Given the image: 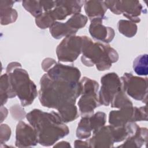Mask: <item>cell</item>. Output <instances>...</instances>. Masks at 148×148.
I'll use <instances>...</instances> for the list:
<instances>
[{
    "instance_id": "cell-4",
    "label": "cell",
    "mask_w": 148,
    "mask_h": 148,
    "mask_svg": "<svg viewBox=\"0 0 148 148\" xmlns=\"http://www.w3.org/2000/svg\"><path fill=\"white\" fill-rule=\"evenodd\" d=\"M8 82L13 97L19 98L22 106L31 105L38 95L36 85L18 62H11L6 68Z\"/></svg>"
},
{
    "instance_id": "cell-24",
    "label": "cell",
    "mask_w": 148,
    "mask_h": 148,
    "mask_svg": "<svg viewBox=\"0 0 148 148\" xmlns=\"http://www.w3.org/2000/svg\"><path fill=\"white\" fill-rule=\"evenodd\" d=\"M75 147H89L88 141H82L80 140H76L75 142Z\"/></svg>"
},
{
    "instance_id": "cell-1",
    "label": "cell",
    "mask_w": 148,
    "mask_h": 148,
    "mask_svg": "<svg viewBox=\"0 0 148 148\" xmlns=\"http://www.w3.org/2000/svg\"><path fill=\"white\" fill-rule=\"evenodd\" d=\"M42 66L46 73L40 81L39 99L41 105L58 112L75 105L82 92L81 73L78 68L57 63L50 58L45 59Z\"/></svg>"
},
{
    "instance_id": "cell-21",
    "label": "cell",
    "mask_w": 148,
    "mask_h": 148,
    "mask_svg": "<svg viewBox=\"0 0 148 148\" xmlns=\"http://www.w3.org/2000/svg\"><path fill=\"white\" fill-rule=\"evenodd\" d=\"M147 54H141L136 57L133 62L134 72L140 76H147L148 73Z\"/></svg>"
},
{
    "instance_id": "cell-10",
    "label": "cell",
    "mask_w": 148,
    "mask_h": 148,
    "mask_svg": "<svg viewBox=\"0 0 148 148\" xmlns=\"http://www.w3.org/2000/svg\"><path fill=\"white\" fill-rule=\"evenodd\" d=\"M82 36H68L58 45L56 53L58 60L62 62H73L82 53Z\"/></svg>"
},
{
    "instance_id": "cell-7",
    "label": "cell",
    "mask_w": 148,
    "mask_h": 148,
    "mask_svg": "<svg viewBox=\"0 0 148 148\" xmlns=\"http://www.w3.org/2000/svg\"><path fill=\"white\" fill-rule=\"evenodd\" d=\"M123 90L135 100L146 103L147 101V78L124 73L120 78Z\"/></svg>"
},
{
    "instance_id": "cell-6",
    "label": "cell",
    "mask_w": 148,
    "mask_h": 148,
    "mask_svg": "<svg viewBox=\"0 0 148 148\" xmlns=\"http://www.w3.org/2000/svg\"><path fill=\"white\" fill-rule=\"evenodd\" d=\"M146 106L139 108L128 106L120 108L119 110H112L109 113V123L113 127H120L135 121H147Z\"/></svg>"
},
{
    "instance_id": "cell-20",
    "label": "cell",
    "mask_w": 148,
    "mask_h": 148,
    "mask_svg": "<svg viewBox=\"0 0 148 148\" xmlns=\"http://www.w3.org/2000/svg\"><path fill=\"white\" fill-rule=\"evenodd\" d=\"M117 28L120 33L128 38H132L136 34L138 27L131 21L120 20L118 22Z\"/></svg>"
},
{
    "instance_id": "cell-18",
    "label": "cell",
    "mask_w": 148,
    "mask_h": 148,
    "mask_svg": "<svg viewBox=\"0 0 148 148\" xmlns=\"http://www.w3.org/2000/svg\"><path fill=\"white\" fill-rule=\"evenodd\" d=\"M5 5L1 4V8H4L3 9H1V14H4V16L1 17V24L3 25H6L14 22L17 17V12L15 9L12 8L13 4L15 2L14 1H3Z\"/></svg>"
},
{
    "instance_id": "cell-14",
    "label": "cell",
    "mask_w": 148,
    "mask_h": 148,
    "mask_svg": "<svg viewBox=\"0 0 148 148\" xmlns=\"http://www.w3.org/2000/svg\"><path fill=\"white\" fill-rule=\"evenodd\" d=\"M88 141L90 147H113L115 143L113 127L110 125L102 127Z\"/></svg>"
},
{
    "instance_id": "cell-13",
    "label": "cell",
    "mask_w": 148,
    "mask_h": 148,
    "mask_svg": "<svg viewBox=\"0 0 148 148\" xmlns=\"http://www.w3.org/2000/svg\"><path fill=\"white\" fill-rule=\"evenodd\" d=\"M38 139L35 129L23 121L16 127V142L17 147H31L36 145Z\"/></svg>"
},
{
    "instance_id": "cell-8",
    "label": "cell",
    "mask_w": 148,
    "mask_h": 148,
    "mask_svg": "<svg viewBox=\"0 0 148 148\" xmlns=\"http://www.w3.org/2000/svg\"><path fill=\"white\" fill-rule=\"evenodd\" d=\"M108 9L116 14H123L131 21L137 23L139 16L143 12V6L138 1H104Z\"/></svg>"
},
{
    "instance_id": "cell-25",
    "label": "cell",
    "mask_w": 148,
    "mask_h": 148,
    "mask_svg": "<svg viewBox=\"0 0 148 148\" xmlns=\"http://www.w3.org/2000/svg\"><path fill=\"white\" fill-rule=\"evenodd\" d=\"M54 147H71L69 143L65 141H61L59 143H58L57 145H55Z\"/></svg>"
},
{
    "instance_id": "cell-9",
    "label": "cell",
    "mask_w": 148,
    "mask_h": 148,
    "mask_svg": "<svg viewBox=\"0 0 148 148\" xmlns=\"http://www.w3.org/2000/svg\"><path fill=\"white\" fill-rule=\"evenodd\" d=\"M87 17L80 13L73 14L66 23L55 21L50 27L53 37L58 39L64 36L75 35L79 29L84 27Z\"/></svg>"
},
{
    "instance_id": "cell-3",
    "label": "cell",
    "mask_w": 148,
    "mask_h": 148,
    "mask_svg": "<svg viewBox=\"0 0 148 148\" xmlns=\"http://www.w3.org/2000/svg\"><path fill=\"white\" fill-rule=\"evenodd\" d=\"M82 37V62L87 66L94 65L98 71L109 69L112 64L117 61L119 55L116 50L107 44L99 42L94 43L86 36Z\"/></svg>"
},
{
    "instance_id": "cell-22",
    "label": "cell",
    "mask_w": 148,
    "mask_h": 148,
    "mask_svg": "<svg viewBox=\"0 0 148 148\" xmlns=\"http://www.w3.org/2000/svg\"><path fill=\"white\" fill-rule=\"evenodd\" d=\"M111 107L122 108L133 106L131 101L127 97L125 92L121 89L113 97L111 101Z\"/></svg>"
},
{
    "instance_id": "cell-15",
    "label": "cell",
    "mask_w": 148,
    "mask_h": 148,
    "mask_svg": "<svg viewBox=\"0 0 148 148\" xmlns=\"http://www.w3.org/2000/svg\"><path fill=\"white\" fill-rule=\"evenodd\" d=\"M103 20L96 18L91 20L89 32L95 40L108 43L113 39L114 31L110 27H105L102 25Z\"/></svg>"
},
{
    "instance_id": "cell-17",
    "label": "cell",
    "mask_w": 148,
    "mask_h": 148,
    "mask_svg": "<svg viewBox=\"0 0 148 148\" xmlns=\"http://www.w3.org/2000/svg\"><path fill=\"white\" fill-rule=\"evenodd\" d=\"M126 140L122 145L118 147H135L139 148L147 142V129L145 127H140L136 129V131L132 135L125 139Z\"/></svg>"
},
{
    "instance_id": "cell-19",
    "label": "cell",
    "mask_w": 148,
    "mask_h": 148,
    "mask_svg": "<svg viewBox=\"0 0 148 148\" xmlns=\"http://www.w3.org/2000/svg\"><path fill=\"white\" fill-rule=\"evenodd\" d=\"M88 120L91 130L94 134L104 126L106 120V116L104 112H98L94 114L88 116Z\"/></svg>"
},
{
    "instance_id": "cell-2",
    "label": "cell",
    "mask_w": 148,
    "mask_h": 148,
    "mask_svg": "<svg viewBox=\"0 0 148 148\" xmlns=\"http://www.w3.org/2000/svg\"><path fill=\"white\" fill-rule=\"evenodd\" d=\"M26 118L36 132L38 143L42 146H50L69 132L68 127L56 112L48 113L35 109L27 113Z\"/></svg>"
},
{
    "instance_id": "cell-12",
    "label": "cell",
    "mask_w": 148,
    "mask_h": 148,
    "mask_svg": "<svg viewBox=\"0 0 148 148\" xmlns=\"http://www.w3.org/2000/svg\"><path fill=\"white\" fill-rule=\"evenodd\" d=\"M84 1H56L54 9L48 11L51 18L56 20L65 19L68 16L80 13Z\"/></svg>"
},
{
    "instance_id": "cell-5",
    "label": "cell",
    "mask_w": 148,
    "mask_h": 148,
    "mask_svg": "<svg viewBox=\"0 0 148 148\" xmlns=\"http://www.w3.org/2000/svg\"><path fill=\"white\" fill-rule=\"evenodd\" d=\"M80 83L82 96L77 103L79 111L82 117L90 116L94 114V110L101 105L98 97L99 84L87 77H84Z\"/></svg>"
},
{
    "instance_id": "cell-11",
    "label": "cell",
    "mask_w": 148,
    "mask_h": 148,
    "mask_svg": "<svg viewBox=\"0 0 148 148\" xmlns=\"http://www.w3.org/2000/svg\"><path fill=\"white\" fill-rule=\"evenodd\" d=\"M102 86L98 93L101 105L108 106L115 95L122 89L121 82L119 76L114 72L103 75L101 79Z\"/></svg>"
},
{
    "instance_id": "cell-23",
    "label": "cell",
    "mask_w": 148,
    "mask_h": 148,
    "mask_svg": "<svg viewBox=\"0 0 148 148\" xmlns=\"http://www.w3.org/2000/svg\"><path fill=\"white\" fill-rule=\"evenodd\" d=\"M22 4L25 9L35 17L42 13L43 9L40 1H23Z\"/></svg>"
},
{
    "instance_id": "cell-16",
    "label": "cell",
    "mask_w": 148,
    "mask_h": 148,
    "mask_svg": "<svg viewBox=\"0 0 148 148\" xmlns=\"http://www.w3.org/2000/svg\"><path fill=\"white\" fill-rule=\"evenodd\" d=\"M84 6L85 12L90 20L96 18H106L105 13L108 8L104 1H84Z\"/></svg>"
}]
</instances>
